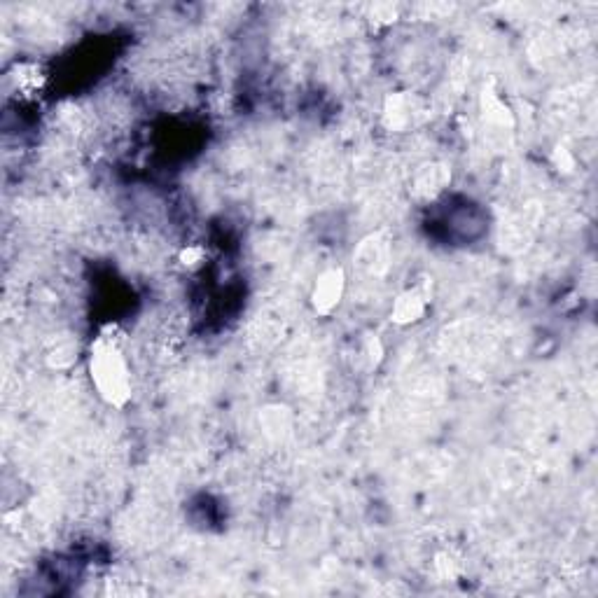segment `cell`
I'll list each match as a JSON object with an SVG mask.
<instances>
[{
  "instance_id": "6da1fadb",
  "label": "cell",
  "mask_w": 598,
  "mask_h": 598,
  "mask_svg": "<svg viewBox=\"0 0 598 598\" xmlns=\"http://www.w3.org/2000/svg\"><path fill=\"white\" fill-rule=\"evenodd\" d=\"M92 377L103 398L110 402H124L129 398V370L124 363L120 346L108 339L96 344L92 356Z\"/></svg>"
},
{
  "instance_id": "7a4b0ae2",
  "label": "cell",
  "mask_w": 598,
  "mask_h": 598,
  "mask_svg": "<svg viewBox=\"0 0 598 598\" xmlns=\"http://www.w3.org/2000/svg\"><path fill=\"white\" fill-rule=\"evenodd\" d=\"M342 295V274L339 271H330L323 276V281L316 288V304L321 311H330L339 302Z\"/></svg>"
}]
</instances>
